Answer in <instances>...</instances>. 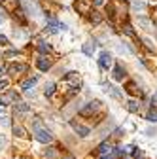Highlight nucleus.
I'll list each match as a JSON object with an SVG mask.
<instances>
[{
	"instance_id": "6e6552de",
	"label": "nucleus",
	"mask_w": 157,
	"mask_h": 159,
	"mask_svg": "<svg viewBox=\"0 0 157 159\" xmlns=\"http://www.w3.org/2000/svg\"><path fill=\"white\" fill-rule=\"evenodd\" d=\"M36 66H38V68H40L42 72H47V70L51 68V63L47 61V59H46V57H40V59H38V61H36Z\"/></svg>"
},
{
	"instance_id": "39448f33",
	"label": "nucleus",
	"mask_w": 157,
	"mask_h": 159,
	"mask_svg": "<svg viewBox=\"0 0 157 159\" xmlns=\"http://www.w3.org/2000/svg\"><path fill=\"white\" fill-rule=\"evenodd\" d=\"M91 0H78L76 2V10L82 11V13H89V8H91Z\"/></svg>"
},
{
	"instance_id": "6ab92c4d",
	"label": "nucleus",
	"mask_w": 157,
	"mask_h": 159,
	"mask_svg": "<svg viewBox=\"0 0 157 159\" xmlns=\"http://www.w3.org/2000/svg\"><path fill=\"white\" fill-rule=\"evenodd\" d=\"M13 134H15V136H19V138L27 136V134H25V129H23V127H19V125H13Z\"/></svg>"
},
{
	"instance_id": "4be33fe9",
	"label": "nucleus",
	"mask_w": 157,
	"mask_h": 159,
	"mask_svg": "<svg viewBox=\"0 0 157 159\" xmlns=\"http://www.w3.org/2000/svg\"><path fill=\"white\" fill-rule=\"evenodd\" d=\"M44 93H46V97H51L55 93V84H47L46 89H44Z\"/></svg>"
},
{
	"instance_id": "2f4dec72",
	"label": "nucleus",
	"mask_w": 157,
	"mask_h": 159,
	"mask_svg": "<svg viewBox=\"0 0 157 159\" xmlns=\"http://www.w3.org/2000/svg\"><path fill=\"white\" fill-rule=\"evenodd\" d=\"M146 134H148V136H153V134H155V129H151V127L146 129Z\"/></svg>"
},
{
	"instance_id": "c9c22d12",
	"label": "nucleus",
	"mask_w": 157,
	"mask_h": 159,
	"mask_svg": "<svg viewBox=\"0 0 157 159\" xmlns=\"http://www.w3.org/2000/svg\"><path fill=\"white\" fill-rule=\"evenodd\" d=\"M65 159H74V157H72V155H66V157H65Z\"/></svg>"
},
{
	"instance_id": "1a4fd4ad",
	"label": "nucleus",
	"mask_w": 157,
	"mask_h": 159,
	"mask_svg": "<svg viewBox=\"0 0 157 159\" xmlns=\"http://www.w3.org/2000/svg\"><path fill=\"white\" fill-rule=\"evenodd\" d=\"M114 150V146L110 144V142H102L101 146H99V150H96V153H99V155H106V153H110Z\"/></svg>"
},
{
	"instance_id": "c756f323",
	"label": "nucleus",
	"mask_w": 157,
	"mask_h": 159,
	"mask_svg": "<svg viewBox=\"0 0 157 159\" xmlns=\"http://www.w3.org/2000/svg\"><path fill=\"white\" fill-rule=\"evenodd\" d=\"M10 123V117H0V125H8Z\"/></svg>"
},
{
	"instance_id": "473e14b6",
	"label": "nucleus",
	"mask_w": 157,
	"mask_h": 159,
	"mask_svg": "<svg viewBox=\"0 0 157 159\" xmlns=\"http://www.w3.org/2000/svg\"><path fill=\"white\" fill-rule=\"evenodd\" d=\"M0 44H2V46H6V44H8V40H6V36H2V34H0Z\"/></svg>"
},
{
	"instance_id": "2eb2a0df",
	"label": "nucleus",
	"mask_w": 157,
	"mask_h": 159,
	"mask_svg": "<svg viewBox=\"0 0 157 159\" xmlns=\"http://www.w3.org/2000/svg\"><path fill=\"white\" fill-rule=\"evenodd\" d=\"M146 119L148 121H151V123H157V106L153 108H150V112H148V116H146Z\"/></svg>"
},
{
	"instance_id": "cd10ccee",
	"label": "nucleus",
	"mask_w": 157,
	"mask_h": 159,
	"mask_svg": "<svg viewBox=\"0 0 157 159\" xmlns=\"http://www.w3.org/2000/svg\"><path fill=\"white\" fill-rule=\"evenodd\" d=\"M4 146H6V136H4V134H0V150H2Z\"/></svg>"
},
{
	"instance_id": "dca6fc26",
	"label": "nucleus",
	"mask_w": 157,
	"mask_h": 159,
	"mask_svg": "<svg viewBox=\"0 0 157 159\" xmlns=\"http://www.w3.org/2000/svg\"><path fill=\"white\" fill-rule=\"evenodd\" d=\"M59 30V25H57V21H49L47 23V27H46V32H49V34H55Z\"/></svg>"
},
{
	"instance_id": "f8f14e48",
	"label": "nucleus",
	"mask_w": 157,
	"mask_h": 159,
	"mask_svg": "<svg viewBox=\"0 0 157 159\" xmlns=\"http://www.w3.org/2000/svg\"><path fill=\"white\" fill-rule=\"evenodd\" d=\"M104 91H106V93H110V95H112L114 98H121V93L117 91V89H115L114 85H110V84H104Z\"/></svg>"
},
{
	"instance_id": "a211bd4d",
	"label": "nucleus",
	"mask_w": 157,
	"mask_h": 159,
	"mask_svg": "<svg viewBox=\"0 0 157 159\" xmlns=\"http://www.w3.org/2000/svg\"><path fill=\"white\" fill-rule=\"evenodd\" d=\"M13 106H15V112H29L30 110V106L27 102H15Z\"/></svg>"
},
{
	"instance_id": "5701e85b",
	"label": "nucleus",
	"mask_w": 157,
	"mask_h": 159,
	"mask_svg": "<svg viewBox=\"0 0 157 159\" xmlns=\"http://www.w3.org/2000/svg\"><path fill=\"white\" fill-rule=\"evenodd\" d=\"M123 32H125L127 36H131V38H136V34H134V30H132V27H129V25H125V29H123Z\"/></svg>"
},
{
	"instance_id": "9b49d317",
	"label": "nucleus",
	"mask_w": 157,
	"mask_h": 159,
	"mask_svg": "<svg viewBox=\"0 0 157 159\" xmlns=\"http://www.w3.org/2000/svg\"><path fill=\"white\" fill-rule=\"evenodd\" d=\"M95 49H96L95 42H85V44L82 46V51H83L85 55H93V53H95Z\"/></svg>"
},
{
	"instance_id": "20e7f679",
	"label": "nucleus",
	"mask_w": 157,
	"mask_h": 159,
	"mask_svg": "<svg viewBox=\"0 0 157 159\" xmlns=\"http://www.w3.org/2000/svg\"><path fill=\"white\" fill-rule=\"evenodd\" d=\"M70 125H72V129H74L78 134L83 136V138L91 134V129H89V127H83V125H80V123H76V121H70Z\"/></svg>"
},
{
	"instance_id": "f3484780",
	"label": "nucleus",
	"mask_w": 157,
	"mask_h": 159,
	"mask_svg": "<svg viewBox=\"0 0 157 159\" xmlns=\"http://www.w3.org/2000/svg\"><path fill=\"white\" fill-rule=\"evenodd\" d=\"M146 8V2H144V0H134V2H132V10L134 11H142Z\"/></svg>"
},
{
	"instance_id": "423d86ee",
	"label": "nucleus",
	"mask_w": 157,
	"mask_h": 159,
	"mask_svg": "<svg viewBox=\"0 0 157 159\" xmlns=\"http://www.w3.org/2000/svg\"><path fill=\"white\" fill-rule=\"evenodd\" d=\"M112 76H114V80H115V82H121V80H123L127 74H125V68H123V66L115 65V66H114V72H112Z\"/></svg>"
},
{
	"instance_id": "393cba45",
	"label": "nucleus",
	"mask_w": 157,
	"mask_h": 159,
	"mask_svg": "<svg viewBox=\"0 0 157 159\" xmlns=\"http://www.w3.org/2000/svg\"><path fill=\"white\" fill-rule=\"evenodd\" d=\"M134 159H146V157H144V152H142V150H136V152H134Z\"/></svg>"
},
{
	"instance_id": "bb28decb",
	"label": "nucleus",
	"mask_w": 157,
	"mask_h": 159,
	"mask_svg": "<svg viewBox=\"0 0 157 159\" xmlns=\"http://www.w3.org/2000/svg\"><path fill=\"white\" fill-rule=\"evenodd\" d=\"M117 51H119V53H123V55H127V53H129V49H127L125 46H117Z\"/></svg>"
},
{
	"instance_id": "4468645a",
	"label": "nucleus",
	"mask_w": 157,
	"mask_h": 159,
	"mask_svg": "<svg viewBox=\"0 0 157 159\" xmlns=\"http://www.w3.org/2000/svg\"><path fill=\"white\" fill-rule=\"evenodd\" d=\"M89 13H91L89 19H91V23H93V25H99V23L102 21V15H101L99 11H95V10H93V11H89Z\"/></svg>"
},
{
	"instance_id": "7ed1b4c3",
	"label": "nucleus",
	"mask_w": 157,
	"mask_h": 159,
	"mask_svg": "<svg viewBox=\"0 0 157 159\" xmlns=\"http://www.w3.org/2000/svg\"><path fill=\"white\" fill-rule=\"evenodd\" d=\"M99 108H101V101H91V102H87V104L80 110V114H82V116H91L93 112H96Z\"/></svg>"
},
{
	"instance_id": "ddd939ff",
	"label": "nucleus",
	"mask_w": 157,
	"mask_h": 159,
	"mask_svg": "<svg viewBox=\"0 0 157 159\" xmlns=\"http://www.w3.org/2000/svg\"><path fill=\"white\" fill-rule=\"evenodd\" d=\"M36 82H38V78H29V80H25V82L21 84V89L30 91V87H34V85H36Z\"/></svg>"
},
{
	"instance_id": "f257e3e1",
	"label": "nucleus",
	"mask_w": 157,
	"mask_h": 159,
	"mask_svg": "<svg viewBox=\"0 0 157 159\" xmlns=\"http://www.w3.org/2000/svg\"><path fill=\"white\" fill-rule=\"evenodd\" d=\"M34 136H36L38 142H44V144H47V142L53 140V134L47 129H44L40 123H34Z\"/></svg>"
},
{
	"instance_id": "412c9836",
	"label": "nucleus",
	"mask_w": 157,
	"mask_h": 159,
	"mask_svg": "<svg viewBox=\"0 0 157 159\" xmlns=\"http://www.w3.org/2000/svg\"><path fill=\"white\" fill-rule=\"evenodd\" d=\"M38 49H40L42 53H49V51H51V46L46 44V42H40V44H38Z\"/></svg>"
},
{
	"instance_id": "7c9ffc66",
	"label": "nucleus",
	"mask_w": 157,
	"mask_h": 159,
	"mask_svg": "<svg viewBox=\"0 0 157 159\" xmlns=\"http://www.w3.org/2000/svg\"><path fill=\"white\" fill-rule=\"evenodd\" d=\"M0 104H2V106H8V98H6V97H0Z\"/></svg>"
},
{
	"instance_id": "0eeeda50",
	"label": "nucleus",
	"mask_w": 157,
	"mask_h": 159,
	"mask_svg": "<svg viewBox=\"0 0 157 159\" xmlns=\"http://www.w3.org/2000/svg\"><path fill=\"white\" fill-rule=\"evenodd\" d=\"M27 65H23V63H15V65H11L8 70H10V74H23V72H27Z\"/></svg>"
},
{
	"instance_id": "a878e982",
	"label": "nucleus",
	"mask_w": 157,
	"mask_h": 159,
	"mask_svg": "<svg viewBox=\"0 0 157 159\" xmlns=\"http://www.w3.org/2000/svg\"><path fill=\"white\" fill-rule=\"evenodd\" d=\"M144 44L148 46V49H150V51H153V44H151V40H148V38H144Z\"/></svg>"
},
{
	"instance_id": "f704fd0d",
	"label": "nucleus",
	"mask_w": 157,
	"mask_h": 159,
	"mask_svg": "<svg viewBox=\"0 0 157 159\" xmlns=\"http://www.w3.org/2000/svg\"><path fill=\"white\" fill-rule=\"evenodd\" d=\"M2 23H4V15H2V13H0V25H2Z\"/></svg>"
},
{
	"instance_id": "72a5a7b5",
	"label": "nucleus",
	"mask_w": 157,
	"mask_h": 159,
	"mask_svg": "<svg viewBox=\"0 0 157 159\" xmlns=\"http://www.w3.org/2000/svg\"><path fill=\"white\" fill-rule=\"evenodd\" d=\"M93 4H95V6H102L104 0H93Z\"/></svg>"
},
{
	"instance_id": "b1692460",
	"label": "nucleus",
	"mask_w": 157,
	"mask_h": 159,
	"mask_svg": "<svg viewBox=\"0 0 157 159\" xmlns=\"http://www.w3.org/2000/svg\"><path fill=\"white\" fill-rule=\"evenodd\" d=\"M127 91H129L131 95H136V93H138V89L134 87V84H129V85H127Z\"/></svg>"
},
{
	"instance_id": "c85d7f7f",
	"label": "nucleus",
	"mask_w": 157,
	"mask_h": 159,
	"mask_svg": "<svg viewBox=\"0 0 157 159\" xmlns=\"http://www.w3.org/2000/svg\"><path fill=\"white\" fill-rule=\"evenodd\" d=\"M8 87V80H0V91Z\"/></svg>"
},
{
	"instance_id": "9d476101",
	"label": "nucleus",
	"mask_w": 157,
	"mask_h": 159,
	"mask_svg": "<svg viewBox=\"0 0 157 159\" xmlns=\"http://www.w3.org/2000/svg\"><path fill=\"white\" fill-rule=\"evenodd\" d=\"M138 25L144 30H153V23L150 21V19H146V17H138Z\"/></svg>"
},
{
	"instance_id": "aec40b11",
	"label": "nucleus",
	"mask_w": 157,
	"mask_h": 159,
	"mask_svg": "<svg viewBox=\"0 0 157 159\" xmlns=\"http://www.w3.org/2000/svg\"><path fill=\"white\" fill-rule=\"evenodd\" d=\"M127 104H129V112H138V108H140V104L136 102V101H132V98H131Z\"/></svg>"
},
{
	"instance_id": "f03ea898",
	"label": "nucleus",
	"mask_w": 157,
	"mask_h": 159,
	"mask_svg": "<svg viewBox=\"0 0 157 159\" xmlns=\"http://www.w3.org/2000/svg\"><path fill=\"white\" fill-rule=\"evenodd\" d=\"M99 65H101V68H102V70L112 68L114 59H112V55H110L108 51H101V55H99Z\"/></svg>"
}]
</instances>
